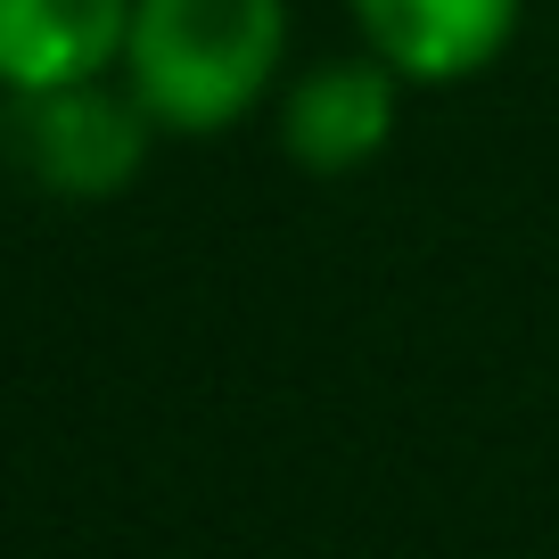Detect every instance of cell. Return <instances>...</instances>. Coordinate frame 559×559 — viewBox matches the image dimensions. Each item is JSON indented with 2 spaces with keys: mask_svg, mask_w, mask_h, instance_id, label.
Returning a JSON list of instances; mask_svg holds the SVG:
<instances>
[{
  "mask_svg": "<svg viewBox=\"0 0 559 559\" xmlns=\"http://www.w3.org/2000/svg\"><path fill=\"white\" fill-rule=\"evenodd\" d=\"M288 157L305 174H354L386 148L395 132V67L379 58H337V67H313L297 91H288Z\"/></svg>",
  "mask_w": 559,
  "mask_h": 559,
  "instance_id": "cell-5",
  "label": "cell"
},
{
  "mask_svg": "<svg viewBox=\"0 0 559 559\" xmlns=\"http://www.w3.org/2000/svg\"><path fill=\"white\" fill-rule=\"evenodd\" d=\"M288 50L280 0H132L123 91L165 132H223L263 99Z\"/></svg>",
  "mask_w": 559,
  "mask_h": 559,
  "instance_id": "cell-1",
  "label": "cell"
},
{
  "mask_svg": "<svg viewBox=\"0 0 559 559\" xmlns=\"http://www.w3.org/2000/svg\"><path fill=\"white\" fill-rule=\"evenodd\" d=\"M9 157L58 198H107L148 157V116L132 91L116 99L107 83L34 91V99H9Z\"/></svg>",
  "mask_w": 559,
  "mask_h": 559,
  "instance_id": "cell-2",
  "label": "cell"
},
{
  "mask_svg": "<svg viewBox=\"0 0 559 559\" xmlns=\"http://www.w3.org/2000/svg\"><path fill=\"white\" fill-rule=\"evenodd\" d=\"M370 58L403 83H461L519 34V0H354Z\"/></svg>",
  "mask_w": 559,
  "mask_h": 559,
  "instance_id": "cell-4",
  "label": "cell"
},
{
  "mask_svg": "<svg viewBox=\"0 0 559 559\" xmlns=\"http://www.w3.org/2000/svg\"><path fill=\"white\" fill-rule=\"evenodd\" d=\"M132 41V0H0V91H74L99 83Z\"/></svg>",
  "mask_w": 559,
  "mask_h": 559,
  "instance_id": "cell-3",
  "label": "cell"
}]
</instances>
